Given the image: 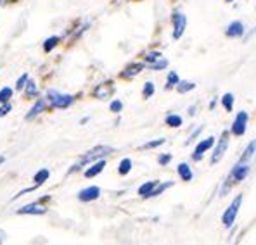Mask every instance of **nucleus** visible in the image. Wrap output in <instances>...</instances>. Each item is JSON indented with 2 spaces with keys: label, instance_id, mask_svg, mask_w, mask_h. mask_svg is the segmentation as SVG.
I'll list each match as a JSON object with an SVG mask.
<instances>
[{
  "label": "nucleus",
  "instance_id": "obj_23",
  "mask_svg": "<svg viewBox=\"0 0 256 245\" xmlns=\"http://www.w3.org/2000/svg\"><path fill=\"white\" fill-rule=\"evenodd\" d=\"M222 105H224V107H225V111H227V112H230L232 111V107H234V95H232V93H225V95L224 97H222Z\"/></svg>",
  "mask_w": 256,
  "mask_h": 245
},
{
  "label": "nucleus",
  "instance_id": "obj_13",
  "mask_svg": "<svg viewBox=\"0 0 256 245\" xmlns=\"http://www.w3.org/2000/svg\"><path fill=\"white\" fill-rule=\"evenodd\" d=\"M45 107H47V100H45V99H38L35 102V105L32 107V111H30L28 114H26L24 119H26V121H32V119H35L36 116L42 114V111H44Z\"/></svg>",
  "mask_w": 256,
  "mask_h": 245
},
{
  "label": "nucleus",
  "instance_id": "obj_8",
  "mask_svg": "<svg viewBox=\"0 0 256 245\" xmlns=\"http://www.w3.org/2000/svg\"><path fill=\"white\" fill-rule=\"evenodd\" d=\"M16 213L20 214V216H24V214H30V216H42V214L47 213V209H45V206L40 204V202H33V204L22 206Z\"/></svg>",
  "mask_w": 256,
  "mask_h": 245
},
{
  "label": "nucleus",
  "instance_id": "obj_20",
  "mask_svg": "<svg viewBox=\"0 0 256 245\" xmlns=\"http://www.w3.org/2000/svg\"><path fill=\"white\" fill-rule=\"evenodd\" d=\"M172 187H173V182H166V183H160V182H158V185L154 187V190L149 194V197H158V195H161L164 190H168V188H172Z\"/></svg>",
  "mask_w": 256,
  "mask_h": 245
},
{
  "label": "nucleus",
  "instance_id": "obj_5",
  "mask_svg": "<svg viewBox=\"0 0 256 245\" xmlns=\"http://www.w3.org/2000/svg\"><path fill=\"white\" fill-rule=\"evenodd\" d=\"M248 123H250V114H248L246 111H240L239 114L236 116L234 123H232L230 133L236 135V137L244 135V133H246V130H248Z\"/></svg>",
  "mask_w": 256,
  "mask_h": 245
},
{
  "label": "nucleus",
  "instance_id": "obj_30",
  "mask_svg": "<svg viewBox=\"0 0 256 245\" xmlns=\"http://www.w3.org/2000/svg\"><path fill=\"white\" fill-rule=\"evenodd\" d=\"M59 40H61L59 36H50V38H47V40H45V43H44V50L50 52L52 48H56V45L59 43Z\"/></svg>",
  "mask_w": 256,
  "mask_h": 245
},
{
  "label": "nucleus",
  "instance_id": "obj_25",
  "mask_svg": "<svg viewBox=\"0 0 256 245\" xmlns=\"http://www.w3.org/2000/svg\"><path fill=\"white\" fill-rule=\"evenodd\" d=\"M132 171V159H128V157H125V159L120 163V168H118V173L122 176H125L128 175V173Z\"/></svg>",
  "mask_w": 256,
  "mask_h": 245
},
{
  "label": "nucleus",
  "instance_id": "obj_16",
  "mask_svg": "<svg viewBox=\"0 0 256 245\" xmlns=\"http://www.w3.org/2000/svg\"><path fill=\"white\" fill-rule=\"evenodd\" d=\"M112 92V81L111 83H102V85H99L96 90H94V93H96L97 99H108L109 95H111Z\"/></svg>",
  "mask_w": 256,
  "mask_h": 245
},
{
  "label": "nucleus",
  "instance_id": "obj_4",
  "mask_svg": "<svg viewBox=\"0 0 256 245\" xmlns=\"http://www.w3.org/2000/svg\"><path fill=\"white\" fill-rule=\"evenodd\" d=\"M240 204H242V195H237L234 201H232V204L227 207V211H225L224 216H222V223L225 225V228H230V226L236 223V218H237V214H239Z\"/></svg>",
  "mask_w": 256,
  "mask_h": 245
},
{
  "label": "nucleus",
  "instance_id": "obj_11",
  "mask_svg": "<svg viewBox=\"0 0 256 245\" xmlns=\"http://www.w3.org/2000/svg\"><path fill=\"white\" fill-rule=\"evenodd\" d=\"M225 35H227L228 38H239V36L244 35V24L240 21H232L230 24L227 26Z\"/></svg>",
  "mask_w": 256,
  "mask_h": 245
},
{
  "label": "nucleus",
  "instance_id": "obj_36",
  "mask_svg": "<svg viewBox=\"0 0 256 245\" xmlns=\"http://www.w3.org/2000/svg\"><path fill=\"white\" fill-rule=\"evenodd\" d=\"M10 109H12V105H10L9 102H7V104H2V107H0V118H4V116L9 114Z\"/></svg>",
  "mask_w": 256,
  "mask_h": 245
},
{
  "label": "nucleus",
  "instance_id": "obj_21",
  "mask_svg": "<svg viewBox=\"0 0 256 245\" xmlns=\"http://www.w3.org/2000/svg\"><path fill=\"white\" fill-rule=\"evenodd\" d=\"M24 90H26V95L28 97L38 95V86H36V83L33 81L32 78H28V81H26V85H24Z\"/></svg>",
  "mask_w": 256,
  "mask_h": 245
},
{
  "label": "nucleus",
  "instance_id": "obj_40",
  "mask_svg": "<svg viewBox=\"0 0 256 245\" xmlns=\"http://www.w3.org/2000/svg\"><path fill=\"white\" fill-rule=\"evenodd\" d=\"M4 161H6V159H4V156H0V164H2Z\"/></svg>",
  "mask_w": 256,
  "mask_h": 245
},
{
  "label": "nucleus",
  "instance_id": "obj_15",
  "mask_svg": "<svg viewBox=\"0 0 256 245\" xmlns=\"http://www.w3.org/2000/svg\"><path fill=\"white\" fill-rule=\"evenodd\" d=\"M176 173H178V176H180V180H182V182H190V180L194 178L192 168L187 163L178 164V168H176Z\"/></svg>",
  "mask_w": 256,
  "mask_h": 245
},
{
  "label": "nucleus",
  "instance_id": "obj_18",
  "mask_svg": "<svg viewBox=\"0 0 256 245\" xmlns=\"http://www.w3.org/2000/svg\"><path fill=\"white\" fill-rule=\"evenodd\" d=\"M156 185H158L156 180H152V182H146L144 185H140V187H138V195H142L144 199H148L149 194L154 190V187H156Z\"/></svg>",
  "mask_w": 256,
  "mask_h": 245
},
{
  "label": "nucleus",
  "instance_id": "obj_6",
  "mask_svg": "<svg viewBox=\"0 0 256 245\" xmlns=\"http://www.w3.org/2000/svg\"><path fill=\"white\" fill-rule=\"evenodd\" d=\"M173 38L175 40H180L186 33V28H187V17L184 12H175L173 14Z\"/></svg>",
  "mask_w": 256,
  "mask_h": 245
},
{
  "label": "nucleus",
  "instance_id": "obj_17",
  "mask_svg": "<svg viewBox=\"0 0 256 245\" xmlns=\"http://www.w3.org/2000/svg\"><path fill=\"white\" fill-rule=\"evenodd\" d=\"M48 176H50V171H48L47 168H42L40 171L35 173V176H33V182H35L36 187H40V185H44L45 182H47Z\"/></svg>",
  "mask_w": 256,
  "mask_h": 245
},
{
  "label": "nucleus",
  "instance_id": "obj_39",
  "mask_svg": "<svg viewBox=\"0 0 256 245\" xmlns=\"http://www.w3.org/2000/svg\"><path fill=\"white\" fill-rule=\"evenodd\" d=\"M6 239H7V237H6V232H4V230H0V245L6 242Z\"/></svg>",
  "mask_w": 256,
  "mask_h": 245
},
{
  "label": "nucleus",
  "instance_id": "obj_12",
  "mask_svg": "<svg viewBox=\"0 0 256 245\" xmlns=\"http://www.w3.org/2000/svg\"><path fill=\"white\" fill-rule=\"evenodd\" d=\"M104 168H106V161H104V159L94 161L92 166H90V168L85 171V176H86V178H96L97 175H100V173L104 171Z\"/></svg>",
  "mask_w": 256,
  "mask_h": 245
},
{
  "label": "nucleus",
  "instance_id": "obj_10",
  "mask_svg": "<svg viewBox=\"0 0 256 245\" xmlns=\"http://www.w3.org/2000/svg\"><path fill=\"white\" fill-rule=\"evenodd\" d=\"M100 197V188L92 185V187H86L82 192H78V201L80 202H92L97 201Z\"/></svg>",
  "mask_w": 256,
  "mask_h": 245
},
{
  "label": "nucleus",
  "instance_id": "obj_9",
  "mask_svg": "<svg viewBox=\"0 0 256 245\" xmlns=\"http://www.w3.org/2000/svg\"><path fill=\"white\" fill-rule=\"evenodd\" d=\"M227 149H228V133H224V135H222V138H220V142H218L216 149H214V152H213L212 164L220 163L222 157H224L225 152H227Z\"/></svg>",
  "mask_w": 256,
  "mask_h": 245
},
{
  "label": "nucleus",
  "instance_id": "obj_2",
  "mask_svg": "<svg viewBox=\"0 0 256 245\" xmlns=\"http://www.w3.org/2000/svg\"><path fill=\"white\" fill-rule=\"evenodd\" d=\"M112 152V149L111 147H108V145H99V147H94V149H90L88 152L85 154L84 157H82L80 161H78L76 164L73 166V168L70 169V173H74V171H80L84 166L86 164H90V163H94V161H99V159H104L106 156H109V154Z\"/></svg>",
  "mask_w": 256,
  "mask_h": 245
},
{
  "label": "nucleus",
  "instance_id": "obj_32",
  "mask_svg": "<svg viewBox=\"0 0 256 245\" xmlns=\"http://www.w3.org/2000/svg\"><path fill=\"white\" fill-rule=\"evenodd\" d=\"M163 143H164V138H158V140H152V142L144 143V145H142L140 149H156V147L163 145Z\"/></svg>",
  "mask_w": 256,
  "mask_h": 245
},
{
  "label": "nucleus",
  "instance_id": "obj_27",
  "mask_svg": "<svg viewBox=\"0 0 256 245\" xmlns=\"http://www.w3.org/2000/svg\"><path fill=\"white\" fill-rule=\"evenodd\" d=\"M148 66H149V69H152V71H161V69H166L168 61H166V59L161 57V59H158V61L148 64Z\"/></svg>",
  "mask_w": 256,
  "mask_h": 245
},
{
  "label": "nucleus",
  "instance_id": "obj_26",
  "mask_svg": "<svg viewBox=\"0 0 256 245\" xmlns=\"http://www.w3.org/2000/svg\"><path fill=\"white\" fill-rule=\"evenodd\" d=\"M10 99H12V88L4 86V88L0 90V104H7Z\"/></svg>",
  "mask_w": 256,
  "mask_h": 245
},
{
  "label": "nucleus",
  "instance_id": "obj_35",
  "mask_svg": "<svg viewBox=\"0 0 256 245\" xmlns=\"http://www.w3.org/2000/svg\"><path fill=\"white\" fill-rule=\"evenodd\" d=\"M28 74H22V76L18 80V83H16V90H22L24 88V85H26V81H28Z\"/></svg>",
  "mask_w": 256,
  "mask_h": 245
},
{
  "label": "nucleus",
  "instance_id": "obj_1",
  "mask_svg": "<svg viewBox=\"0 0 256 245\" xmlns=\"http://www.w3.org/2000/svg\"><path fill=\"white\" fill-rule=\"evenodd\" d=\"M250 171H251L250 161H239V163H237L234 168H232L230 175L227 176V182H225V185H224V188H222L220 194L225 195L232 187H234V185L240 183L242 180H246L248 175H250Z\"/></svg>",
  "mask_w": 256,
  "mask_h": 245
},
{
  "label": "nucleus",
  "instance_id": "obj_14",
  "mask_svg": "<svg viewBox=\"0 0 256 245\" xmlns=\"http://www.w3.org/2000/svg\"><path fill=\"white\" fill-rule=\"evenodd\" d=\"M142 69H144V64L142 62H132L125 67V71L122 73V78H134V76H137Z\"/></svg>",
  "mask_w": 256,
  "mask_h": 245
},
{
  "label": "nucleus",
  "instance_id": "obj_22",
  "mask_svg": "<svg viewBox=\"0 0 256 245\" xmlns=\"http://www.w3.org/2000/svg\"><path fill=\"white\" fill-rule=\"evenodd\" d=\"M164 121H166V124L170 128H178V126H182L184 119H182V116H178V114H168Z\"/></svg>",
  "mask_w": 256,
  "mask_h": 245
},
{
  "label": "nucleus",
  "instance_id": "obj_7",
  "mask_svg": "<svg viewBox=\"0 0 256 245\" xmlns=\"http://www.w3.org/2000/svg\"><path fill=\"white\" fill-rule=\"evenodd\" d=\"M214 145V137H208V138H204V140H201L196 145V149H194V154H192V159L194 161H201L202 159V156H204L206 152H208L210 149Z\"/></svg>",
  "mask_w": 256,
  "mask_h": 245
},
{
  "label": "nucleus",
  "instance_id": "obj_31",
  "mask_svg": "<svg viewBox=\"0 0 256 245\" xmlns=\"http://www.w3.org/2000/svg\"><path fill=\"white\" fill-rule=\"evenodd\" d=\"M109 109H111V112H114V114H118V112H122L123 109V102L120 99H114L111 102V105H109Z\"/></svg>",
  "mask_w": 256,
  "mask_h": 245
},
{
  "label": "nucleus",
  "instance_id": "obj_3",
  "mask_svg": "<svg viewBox=\"0 0 256 245\" xmlns=\"http://www.w3.org/2000/svg\"><path fill=\"white\" fill-rule=\"evenodd\" d=\"M47 99L56 109H68L71 104L74 102V99L71 95H68V93H61V92H58V90H54V88H50L47 92Z\"/></svg>",
  "mask_w": 256,
  "mask_h": 245
},
{
  "label": "nucleus",
  "instance_id": "obj_19",
  "mask_svg": "<svg viewBox=\"0 0 256 245\" xmlns=\"http://www.w3.org/2000/svg\"><path fill=\"white\" fill-rule=\"evenodd\" d=\"M175 86H176V92L178 93H187V92H190V90L196 88V83L187 81V80H180Z\"/></svg>",
  "mask_w": 256,
  "mask_h": 245
},
{
  "label": "nucleus",
  "instance_id": "obj_28",
  "mask_svg": "<svg viewBox=\"0 0 256 245\" xmlns=\"http://www.w3.org/2000/svg\"><path fill=\"white\" fill-rule=\"evenodd\" d=\"M178 81H180L178 74H176L175 71H170V74H168V78H166V85H164V90H170V88H173V86H175Z\"/></svg>",
  "mask_w": 256,
  "mask_h": 245
},
{
  "label": "nucleus",
  "instance_id": "obj_41",
  "mask_svg": "<svg viewBox=\"0 0 256 245\" xmlns=\"http://www.w3.org/2000/svg\"><path fill=\"white\" fill-rule=\"evenodd\" d=\"M225 2H234V0H225Z\"/></svg>",
  "mask_w": 256,
  "mask_h": 245
},
{
  "label": "nucleus",
  "instance_id": "obj_29",
  "mask_svg": "<svg viewBox=\"0 0 256 245\" xmlns=\"http://www.w3.org/2000/svg\"><path fill=\"white\" fill-rule=\"evenodd\" d=\"M254 147H256V143L254 142H250V145L246 147V150H244L242 157H240L239 161H251V159H253V156H254Z\"/></svg>",
  "mask_w": 256,
  "mask_h": 245
},
{
  "label": "nucleus",
  "instance_id": "obj_37",
  "mask_svg": "<svg viewBox=\"0 0 256 245\" xmlns=\"http://www.w3.org/2000/svg\"><path fill=\"white\" fill-rule=\"evenodd\" d=\"M35 188H36V185H33V187H30V188H24V190H21L18 195H14V197H12V201H16V199L22 197V195H24V194H30V192H33V190H35Z\"/></svg>",
  "mask_w": 256,
  "mask_h": 245
},
{
  "label": "nucleus",
  "instance_id": "obj_38",
  "mask_svg": "<svg viewBox=\"0 0 256 245\" xmlns=\"http://www.w3.org/2000/svg\"><path fill=\"white\" fill-rule=\"evenodd\" d=\"M201 130H202V128H201V126H199V128H198V130H196V133H192V135H190V138H189V142H187V143H190L192 140H194V138H196V137H198V133H199V131H201Z\"/></svg>",
  "mask_w": 256,
  "mask_h": 245
},
{
  "label": "nucleus",
  "instance_id": "obj_33",
  "mask_svg": "<svg viewBox=\"0 0 256 245\" xmlns=\"http://www.w3.org/2000/svg\"><path fill=\"white\" fill-rule=\"evenodd\" d=\"M158 163L161 166H166L172 163V154H161L160 157H158Z\"/></svg>",
  "mask_w": 256,
  "mask_h": 245
},
{
  "label": "nucleus",
  "instance_id": "obj_34",
  "mask_svg": "<svg viewBox=\"0 0 256 245\" xmlns=\"http://www.w3.org/2000/svg\"><path fill=\"white\" fill-rule=\"evenodd\" d=\"M158 59H161V54H160V52H156V50H154V52H149V54L146 55V62H148V64L154 62V61H158Z\"/></svg>",
  "mask_w": 256,
  "mask_h": 245
},
{
  "label": "nucleus",
  "instance_id": "obj_24",
  "mask_svg": "<svg viewBox=\"0 0 256 245\" xmlns=\"http://www.w3.org/2000/svg\"><path fill=\"white\" fill-rule=\"evenodd\" d=\"M154 92H156V86H154V83L152 81H146L144 88H142V95H144V99H150V97L154 95Z\"/></svg>",
  "mask_w": 256,
  "mask_h": 245
}]
</instances>
